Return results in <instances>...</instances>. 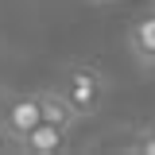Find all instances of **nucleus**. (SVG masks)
Returning <instances> with one entry per match:
<instances>
[{
	"instance_id": "f257e3e1",
	"label": "nucleus",
	"mask_w": 155,
	"mask_h": 155,
	"mask_svg": "<svg viewBox=\"0 0 155 155\" xmlns=\"http://www.w3.org/2000/svg\"><path fill=\"white\" fill-rule=\"evenodd\" d=\"M58 93L70 101V109L78 113V120L85 116H97L105 109V97H109V81L97 66H85V62H74L66 66L62 78H58Z\"/></svg>"
},
{
	"instance_id": "f03ea898",
	"label": "nucleus",
	"mask_w": 155,
	"mask_h": 155,
	"mask_svg": "<svg viewBox=\"0 0 155 155\" xmlns=\"http://www.w3.org/2000/svg\"><path fill=\"white\" fill-rule=\"evenodd\" d=\"M39 120H43L39 93H19V97H8V105H0V128L16 143H23V136L31 132Z\"/></svg>"
},
{
	"instance_id": "7ed1b4c3",
	"label": "nucleus",
	"mask_w": 155,
	"mask_h": 155,
	"mask_svg": "<svg viewBox=\"0 0 155 155\" xmlns=\"http://www.w3.org/2000/svg\"><path fill=\"white\" fill-rule=\"evenodd\" d=\"M128 54L143 70H155V12H143L128 23Z\"/></svg>"
},
{
	"instance_id": "20e7f679",
	"label": "nucleus",
	"mask_w": 155,
	"mask_h": 155,
	"mask_svg": "<svg viewBox=\"0 0 155 155\" xmlns=\"http://www.w3.org/2000/svg\"><path fill=\"white\" fill-rule=\"evenodd\" d=\"M66 128H58V124H51V120H39L31 132L23 136V151H31V155H54V151H62L66 147Z\"/></svg>"
},
{
	"instance_id": "39448f33",
	"label": "nucleus",
	"mask_w": 155,
	"mask_h": 155,
	"mask_svg": "<svg viewBox=\"0 0 155 155\" xmlns=\"http://www.w3.org/2000/svg\"><path fill=\"white\" fill-rule=\"evenodd\" d=\"M39 105H43V120H51V124H58V128H74L78 124V113L70 109V101L58 93V85H51V89H39Z\"/></svg>"
},
{
	"instance_id": "423d86ee",
	"label": "nucleus",
	"mask_w": 155,
	"mask_h": 155,
	"mask_svg": "<svg viewBox=\"0 0 155 155\" xmlns=\"http://www.w3.org/2000/svg\"><path fill=\"white\" fill-rule=\"evenodd\" d=\"M136 151H143V155H155V132H151V140H140V143H136Z\"/></svg>"
},
{
	"instance_id": "0eeeda50",
	"label": "nucleus",
	"mask_w": 155,
	"mask_h": 155,
	"mask_svg": "<svg viewBox=\"0 0 155 155\" xmlns=\"http://www.w3.org/2000/svg\"><path fill=\"white\" fill-rule=\"evenodd\" d=\"M12 143H16V140H12V136H8V132H4V128H0V151H8Z\"/></svg>"
}]
</instances>
